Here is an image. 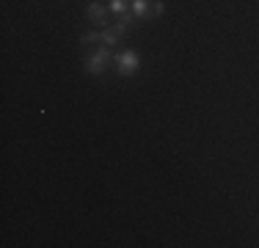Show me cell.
I'll use <instances>...</instances> for the list:
<instances>
[{
	"mask_svg": "<svg viewBox=\"0 0 259 248\" xmlns=\"http://www.w3.org/2000/svg\"><path fill=\"white\" fill-rule=\"evenodd\" d=\"M113 58L116 55L110 53V47H97L94 53L85 58V64H83V69H85V74H91V77H97V74H105V69H108L110 64H113Z\"/></svg>",
	"mask_w": 259,
	"mask_h": 248,
	"instance_id": "6da1fadb",
	"label": "cell"
},
{
	"mask_svg": "<svg viewBox=\"0 0 259 248\" xmlns=\"http://www.w3.org/2000/svg\"><path fill=\"white\" fill-rule=\"evenodd\" d=\"M116 72L121 74V77H133V74H138L141 69V61H138V53H133V50H121V53H116Z\"/></svg>",
	"mask_w": 259,
	"mask_h": 248,
	"instance_id": "7a4b0ae2",
	"label": "cell"
},
{
	"mask_svg": "<svg viewBox=\"0 0 259 248\" xmlns=\"http://www.w3.org/2000/svg\"><path fill=\"white\" fill-rule=\"evenodd\" d=\"M108 6L100 3V0H91L89 3V9H85V17H89V22H94V25H105V20H108Z\"/></svg>",
	"mask_w": 259,
	"mask_h": 248,
	"instance_id": "3957f363",
	"label": "cell"
},
{
	"mask_svg": "<svg viewBox=\"0 0 259 248\" xmlns=\"http://www.w3.org/2000/svg\"><path fill=\"white\" fill-rule=\"evenodd\" d=\"M119 39H121V36L116 33V28H113V25H108V28H102V30H100V45H105V47L119 45Z\"/></svg>",
	"mask_w": 259,
	"mask_h": 248,
	"instance_id": "277c9868",
	"label": "cell"
},
{
	"mask_svg": "<svg viewBox=\"0 0 259 248\" xmlns=\"http://www.w3.org/2000/svg\"><path fill=\"white\" fill-rule=\"evenodd\" d=\"M130 14H133L135 20H144V17L149 14V0H130Z\"/></svg>",
	"mask_w": 259,
	"mask_h": 248,
	"instance_id": "5b68a950",
	"label": "cell"
},
{
	"mask_svg": "<svg viewBox=\"0 0 259 248\" xmlns=\"http://www.w3.org/2000/svg\"><path fill=\"white\" fill-rule=\"evenodd\" d=\"M127 6H130V0H110V3H108V9L113 11V14L124 17V14H127Z\"/></svg>",
	"mask_w": 259,
	"mask_h": 248,
	"instance_id": "8992f818",
	"label": "cell"
},
{
	"mask_svg": "<svg viewBox=\"0 0 259 248\" xmlns=\"http://www.w3.org/2000/svg\"><path fill=\"white\" fill-rule=\"evenodd\" d=\"M163 9H165L163 0H149V14L152 17H160V14H163Z\"/></svg>",
	"mask_w": 259,
	"mask_h": 248,
	"instance_id": "52a82bcc",
	"label": "cell"
},
{
	"mask_svg": "<svg viewBox=\"0 0 259 248\" xmlns=\"http://www.w3.org/2000/svg\"><path fill=\"white\" fill-rule=\"evenodd\" d=\"M91 42H100V30H91V33L80 36V45H91Z\"/></svg>",
	"mask_w": 259,
	"mask_h": 248,
	"instance_id": "ba28073f",
	"label": "cell"
}]
</instances>
